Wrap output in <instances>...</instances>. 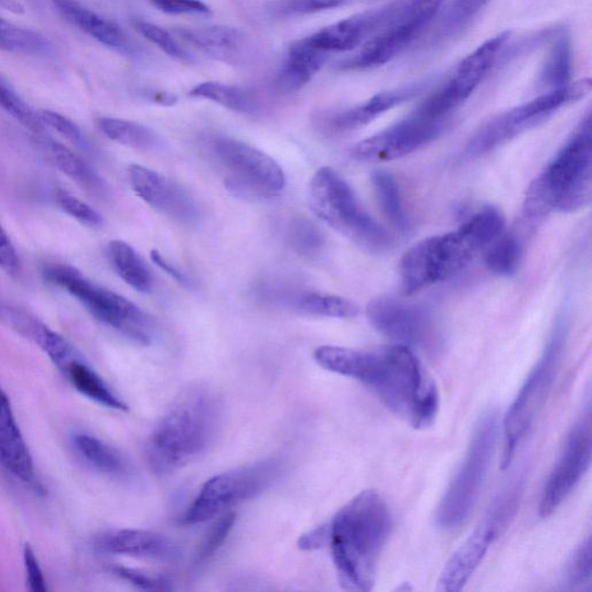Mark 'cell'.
Returning <instances> with one entry per match:
<instances>
[{
    "label": "cell",
    "instance_id": "cell-6",
    "mask_svg": "<svg viewBox=\"0 0 592 592\" xmlns=\"http://www.w3.org/2000/svg\"><path fill=\"white\" fill-rule=\"evenodd\" d=\"M310 204L322 222L354 244L369 251L392 246L390 234L373 219L349 184L333 169L323 168L313 176Z\"/></svg>",
    "mask_w": 592,
    "mask_h": 592
},
{
    "label": "cell",
    "instance_id": "cell-18",
    "mask_svg": "<svg viewBox=\"0 0 592 592\" xmlns=\"http://www.w3.org/2000/svg\"><path fill=\"white\" fill-rule=\"evenodd\" d=\"M401 6L402 2H398L352 15L305 39L327 55L353 51L389 26Z\"/></svg>",
    "mask_w": 592,
    "mask_h": 592
},
{
    "label": "cell",
    "instance_id": "cell-27",
    "mask_svg": "<svg viewBox=\"0 0 592 592\" xmlns=\"http://www.w3.org/2000/svg\"><path fill=\"white\" fill-rule=\"evenodd\" d=\"M61 372L78 392L96 401L97 405L116 411L126 412L129 410L126 402L110 389L99 374L86 364L82 355L67 364Z\"/></svg>",
    "mask_w": 592,
    "mask_h": 592
},
{
    "label": "cell",
    "instance_id": "cell-4",
    "mask_svg": "<svg viewBox=\"0 0 592 592\" xmlns=\"http://www.w3.org/2000/svg\"><path fill=\"white\" fill-rule=\"evenodd\" d=\"M505 227L504 213L486 206L456 230L418 243L400 259L401 290L411 295L455 277L499 238Z\"/></svg>",
    "mask_w": 592,
    "mask_h": 592
},
{
    "label": "cell",
    "instance_id": "cell-29",
    "mask_svg": "<svg viewBox=\"0 0 592 592\" xmlns=\"http://www.w3.org/2000/svg\"><path fill=\"white\" fill-rule=\"evenodd\" d=\"M74 444L79 454L98 471L114 478L131 476V467L125 456L111 445L96 437L77 434Z\"/></svg>",
    "mask_w": 592,
    "mask_h": 592
},
{
    "label": "cell",
    "instance_id": "cell-47",
    "mask_svg": "<svg viewBox=\"0 0 592 592\" xmlns=\"http://www.w3.org/2000/svg\"><path fill=\"white\" fill-rule=\"evenodd\" d=\"M39 116L44 127H49L61 133L63 137L69 140L71 143H74L82 149H86L88 147L83 131L76 123L68 120L67 117L51 110H42L39 112Z\"/></svg>",
    "mask_w": 592,
    "mask_h": 592
},
{
    "label": "cell",
    "instance_id": "cell-37",
    "mask_svg": "<svg viewBox=\"0 0 592 592\" xmlns=\"http://www.w3.org/2000/svg\"><path fill=\"white\" fill-rule=\"evenodd\" d=\"M524 257V244L517 235L505 232L487 249L485 263L497 276L509 277L516 273Z\"/></svg>",
    "mask_w": 592,
    "mask_h": 592
},
{
    "label": "cell",
    "instance_id": "cell-45",
    "mask_svg": "<svg viewBox=\"0 0 592 592\" xmlns=\"http://www.w3.org/2000/svg\"><path fill=\"white\" fill-rule=\"evenodd\" d=\"M110 571L139 589L149 591H170L173 589V580L165 574L150 573L125 566H112Z\"/></svg>",
    "mask_w": 592,
    "mask_h": 592
},
{
    "label": "cell",
    "instance_id": "cell-14",
    "mask_svg": "<svg viewBox=\"0 0 592 592\" xmlns=\"http://www.w3.org/2000/svg\"><path fill=\"white\" fill-rule=\"evenodd\" d=\"M510 32H503L487 40L475 52L466 56L454 69V74L418 109L435 120L449 121L489 74L510 39Z\"/></svg>",
    "mask_w": 592,
    "mask_h": 592
},
{
    "label": "cell",
    "instance_id": "cell-52",
    "mask_svg": "<svg viewBox=\"0 0 592 592\" xmlns=\"http://www.w3.org/2000/svg\"><path fill=\"white\" fill-rule=\"evenodd\" d=\"M345 0H297L292 8L288 10L292 12H315L335 9L342 6Z\"/></svg>",
    "mask_w": 592,
    "mask_h": 592
},
{
    "label": "cell",
    "instance_id": "cell-54",
    "mask_svg": "<svg viewBox=\"0 0 592 592\" xmlns=\"http://www.w3.org/2000/svg\"><path fill=\"white\" fill-rule=\"evenodd\" d=\"M146 96L149 100L161 106H174L177 103V98L172 93L164 92H147Z\"/></svg>",
    "mask_w": 592,
    "mask_h": 592
},
{
    "label": "cell",
    "instance_id": "cell-42",
    "mask_svg": "<svg viewBox=\"0 0 592 592\" xmlns=\"http://www.w3.org/2000/svg\"><path fill=\"white\" fill-rule=\"evenodd\" d=\"M288 238L292 249L302 256L316 255L324 246L323 234L306 218H298L291 223Z\"/></svg>",
    "mask_w": 592,
    "mask_h": 592
},
{
    "label": "cell",
    "instance_id": "cell-19",
    "mask_svg": "<svg viewBox=\"0 0 592 592\" xmlns=\"http://www.w3.org/2000/svg\"><path fill=\"white\" fill-rule=\"evenodd\" d=\"M129 179L136 195L161 215L183 223L198 218L195 200L174 181L139 164L131 165Z\"/></svg>",
    "mask_w": 592,
    "mask_h": 592
},
{
    "label": "cell",
    "instance_id": "cell-49",
    "mask_svg": "<svg viewBox=\"0 0 592 592\" xmlns=\"http://www.w3.org/2000/svg\"><path fill=\"white\" fill-rule=\"evenodd\" d=\"M23 563H25L26 579L30 590L33 592H45L49 590L35 552L29 543L25 549H23Z\"/></svg>",
    "mask_w": 592,
    "mask_h": 592
},
{
    "label": "cell",
    "instance_id": "cell-9",
    "mask_svg": "<svg viewBox=\"0 0 592 592\" xmlns=\"http://www.w3.org/2000/svg\"><path fill=\"white\" fill-rule=\"evenodd\" d=\"M282 462L270 459L220 473L208 480L187 507L180 523L196 526L223 516L228 510L254 499L281 475Z\"/></svg>",
    "mask_w": 592,
    "mask_h": 592
},
{
    "label": "cell",
    "instance_id": "cell-24",
    "mask_svg": "<svg viewBox=\"0 0 592 592\" xmlns=\"http://www.w3.org/2000/svg\"><path fill=\"white\" fill-rule=\"evenodd\" d=\"M0 464L18 480L32 483L35 467L30 448L15 420L11 400L0 387Z\"/></svg>",
    "mask_w": 592,
    "mask_h": 592
},
{
    "label": "cell",
    "instance_id": "cell-28",
    "mask_svg": "<svg viewBox=\"0 0 592 592\" xmlns=\"http://www.w3.org/2000/svg\"><path fill=\"white\" fill-rule=\"evenodd\" d=\"M0 324L37 345L46 355L53 353L63 338L32 314L0 301Z\"/></svg>",
    "mask_w": 592,
    "mask_h": 592
},
{
    "label": "cell",
    "instance_id": "cell-31",
    "mask_svg": "<svg viewBox=\"0 0 592 592\" xmlns=\"http://www.w3.org/2000/svg\"><path fill=\"white\" fill-rule=\"evenodd\" d=\"M44 147L57 169L85 187L87 192L97 195H104L107 192V185L101 176L73 151L54 140H44Z\"/></svg>",
    "mask_w": 592,
    "mask_h": 592
},
{
    "label": "cell",
    "instance_id": "cell-13",
    "mask_svg": "<svg viewBox=\"0 0 592 592\" xmlns=\"http://www.w3.org/2000/svg\"><path fill=\"white\" fill-rule=\"evenodd\" d=\"M215 152L225 172L226 187L243 198H269L287 186V176L268 154L232 138H219Z\"/></svg>",
    "mask_w": 592,
    "mask_h": 592
},
{
    "label": "cell",
    "instance_id": "cell-30",
    "mask_svg": "<svg viewBox=\"0 0 592 592\" xmlns=\"http://www.w3.org/2000/svg\"><path fill=\"white\" fill-rule=\"evenodd\" d=\"M108 255L116 273L129 287L140 293H149L153 287V277L144 259L127 243L115 240L109 244Z\"/></svg>",
    "mask_w": 592,
    "mask_h": 592
},
{
    "label": "cell",
    "instance_id": "cell-1",
    "mask_svg": "<svg viewBox=\"0 0 592 592\" xmlns=\"http://www.w3.org/2000/svg\"><path fill=\"white\" fill-rule=\"evenodd\" d=\"M314 358L325 370L366 386L413 429H428L435 421L440 408L437 385L410 347L397 344L363 351L325 345L315 349Z\"/></svg>",
    "mask_w": 592,
    "mask_h": 592
},
{
    "label": "cell",
    "instance_id": "cell-33",
    "mask_svg": "<svg viewBox=\"0 0 592 592\" xmlns=\"http://www.w3.org/2000/svg\"><path fill=\"white\" fill-rule=\"evenodd\" d=\"M573 71V46L571 37L561 34L555 39L551 50L541 66L538 83L542 87L557 89L571 84Z\"/></svg>",
    "mask_w": 592,
    "mask_h": 592
},
{
    "label": "cell",
    "instance_id": "cell-25",
    "mask_svg": "<svg viewBox=\"0 0 592 592\" xmlns=\"http://www.w3.org/2000/svg\"><path fill=\"white\" fill-rule=\"evenodd\" d=\"M326 60L327 54L316 50L305 37L293 42L277 76L278 89L283 93L301 89L317 75Z\"/></svg>",
    "mask_w": 592,
    "mask_h": 592
},
{
    "label": "cell",
    "instance_id": "cell-23",
    "mask_svg": "<svg viewBox=\"0 0 592 592\" xmlns=\"http://www.w3.org/2000/svg\"><path fill=\"white\" fill-rule=\"evenodd\" d=\"M52 2L69 23L107 49L125 56L138 54L137 44L116 22L94 12L80 0H52Z\"/></svg>",
    "mask_w": 592,
    "mask_h": 592
},
{
    "label": "cell",
    "instance_id": "cell-51",
    "mask_svg": "<svg viewBox=\"0 0 592 592\" xmlns=\"http://www.w3.org/2000/svg\"><path fill=\"white\" fill-rule=\"evenodd\" d=\"M299 548L303 551H315L326 547L327 545V527L326 524L313 529L310 532L302 535L299 539Z\"/></svg>",
    "mask_w": 592,
    "mask_h": 592
},
{
    "label": "cell",
    "instance_id": "cell-50",
    "mask_svg": "<svg viewBox=\"0 0 592 592\" xmlns=\"http://www.w3.org/2000/svg\"><path fill=\"white\" fill-rule=\"evenodd\" d=\"M0 268L9 275H17L20 270L18 252L2 225H0Z\"/></svg>",
    "mask_w": 592,
    "mask_h": 592
},
{
    "label": "cell",
    "instance_id": "cell-11",
    "mask_svg": "<svg viewBox=\"0 0 592 592\" xmlns=\"http://www.w3.org/2000/svg\"><path fill=\"white\" fill-rule=\"evenodd\" d=\"M591 89V80L582 79L543 93L529 103L494 116L473 134L466 147V154L476 158L506 144L515 137L547 121L564 106L584 99Z\"/></svg>",
    "mask_w": 592,
    "mask_h": 592
},
{
    "label": "cell",
    "instance_id": "cell-40",
    "mask_svg": "<svg viewBox=\"0 0 592 592\" xmlns=\"http://www.w3.org/2000/svg\"><path fill=\"white\" fill-rule=\"evenodd\" d=\"M592 583V545L588 537L577 549L564 570L566 589L589 591Z\"/></svg>",
    "mask_w": 592,
    "mask_h": 592
},
{
    "label": "cell",
    "instance_id": "cell-39",
    "mask_svg": "<svg viewBox=\"0 0 592 592\" xmlns=\"http://www.w3.org/2000/svg\"><path fill=\"white\" fill-rule=\"evenodd\" d=\"M488 3L489 0H453L442 17L439 39L446 40L461 33Z\"/></svg>",
    "mask_w": 592,
    "mask_h": 592
},
{
    "label": "cell",
    "instance_id": "cell-16",
    "mask_svg": "<svg viewBox=\"0 0 592 592\" xmlns=\"http://www.w3.org/2000/svg\"><path fill=\"white\" fill-rule=\"evenodd\" d=\"M446 121L435 120L416 109L395 126L369 137L352 150L355 159L388 162L405 158L438 138Z\"/></svg>",
    "mask_w": 592,
    "mask_h": 592
},
{
    "label": "cell",
    "instance_id": "cell-15",
    "mask_svg": "<svg viewBox=\"0 0 592 592\" xmlns=\"http://www.w3.org/2000/svg\"><path fill=\"white\" fill-rule=\"evenodd\" d=\"M592 432L591 413H586L568 433L560 456L541 493L539 514L551 516L575 489L591 464Z\"/></svg>",
    "mask_w": 592,
    "mask_h": 592
},
{
    "label": "cell",
    "instance_id": "cell-32",
    "mask_svg": "<svg viewBox=\"0 0 592 592\" xmlns=\"http://www.w3.org/2000/svg\"><path fill=\"white\" fill-rule=\"evenodd\" d=\"M189 96L212 101L241 114H256L260 109L259 100L254 93L239 86L222 83H203L189 92Z\"/></svg>",
    "mask_w": 592,
    "mask_h": 592
},
{
    "label": "cell",
    "instance_id": "cell-5",
    "mask_svg": "<svg viewBox=\"0 0 592 592\" xmlns=\"http://www.w3.org/2000/svg\"><path fill=\"white\" fill-rule=\"evenodd\" d=\"M591 195L592 122L588 114L529 186L525 215L539 219L552 212H575L589 205Z\"/></svg>",
    "mask_w": 592,
    "mask_h": 592
},
{
    "label": "cell",
    "instance_id": "cell-7",
    "mask_svg": "<svg viewBox=\"0 0 592 592\" xmlns=\"http://www.w3.org/2000/svg\"><path fill=\"white\" fill-rule=\"evenodd\" d=\"M43 278L76 298L101 323L141 346L153 342L154 329L149 316L125 297L106 290L66 265L44 267Z\"/></svg>",
    "mask_w": 592,
    "mask_h": 592
},
{
    "label": "cell",
    "instance_id": "cell-41",
    "mask_svg": "<svg viewBox=\"0 0 592 592\" xmlns=\"http://www.w3.org/2000/svg\"><path fill=\"white\" fill-rule=\"evenodd\" d=\"M0 108L36 134L42 133L45 129L39 112H35L23 101L2 77H0Z\"/></svg>",
    "mask_w": 592,
    "mask_h": 592
},
{
    "label": "cell",
    "instance_id": "cell-43",
    "mask_svg": "<svg viewBox=\"0 0 592 592\" xmlns=\"http://www.w3.org/2000/svg\"><path fill=\"white\" fill-rule=\"evenodd\" d=\"M136 30L151 43L155 44L164 54L181 62L191 63L193 57L182 49L179 41L169 32L148 21H136Z\"/></svg>",
    "mask_w": 592,
    "mask_h": 592
},
{
    "label": "cell",
    "instance_id": "cell-44",
    "mask_svg": "<svg viewBox=\"0 0 592 592\" xmlns=\"http://www.w3.org/2000/svg\"><path fill=\"white\" fill-rule=\"evenodd\" d=\"M235 523L236 515L234 513H226L219 517L218 523L213 525L201 543V548L196 555V566L205 563L217 553L233 530Z\"/></svg>",
    "mask_w": 592,
    "mask_h": 592
},
{
    "label": "cell",
    "instance_id": "cell-26",
    "mask_svg": "<svg viewBox=\"0 0 592 592\" xmlns=\"http://www.w3.org/2000/svg\"><path fill=\"white\" fill-rule=\"evenodd\" d=\"M443 2L444 0H405L394 21L384 30L385 34L401 51H406L430 25Z\"/></svg>",
    "mask_w": 592,
    "mask_h": 592
},
{
    "label": "cell",
    "instance_id": "cell-21",
    "mask_svg": "<svg viewBox=\"0 0 592 592\" xmlns=\"http://www.w3.org/2000/svg\"><path fill=\"white\" fill-rule=\"evenodd\" d=\"M97 549L107 555L148 559L161 562H175L181 557L179 545L162 534L121 529L98 537Z\"/></svg>",
    "mask_w": 592,
    "mask_h": 592
},
{
    "label": "cell",
    "instance_id": "cell-20",
    "mask_svg": "<svg viewBox=\"0 0 592 592\" xmlns=\"http://www.w3.org/2000/svg\"><path fill=\"white\" fill-rule=\"evenodd\" d=\"M430 79H422L409 85L376 94L368 101L343 110L324 112L319 118V127L330 133L338 134L358 130L385 112L406 104L431 86Z\"/></svg>",
    "mask_w": 592,
    "mask_h": 592
},
{
    "label": "cell",
    "instance_id": "cell-53",
    "mask_svg": "<svg viewBox=\"0 0 592 592\" xmlns=\"http://www.w3.org/2000/svg\"><path fill=\"white\" fill-rule=\"evenodd\" d=\"M151 259L153 260L157 267H159L164 272H168L179 283H181V286L192 287V281L189 280V278L183 272H181L177 268H175L172 263H170L169 260L165 259L159 251L152 250Z\"/></svg>",
    "mask_w": 592,
    "mask_h": 592
},
{
    "label": "cell",
    "instance_id": "cell-17",
    "mask_svg": "<svg viewBox=\"0 0 592 592\" xmlns=\"http://www.w3.org/2000/svg\"><path fill=\"white\" fill-rule=\"evenodd\" d=\"M373 327L399 345L432 349L438 333L431 317L421 308L389 297L369 301L366 310Z\"/></svg>",
    "mask_w": 592,
    "mask_h": 592
},
{
    "label": "cell",
    "instance_id": "cell-46",
    "mask_svg": "<svg viewBox=\"0 0 592 592\" xmlns=\"http://www.w3.org/2000/svg\"><path fill=\"white\" fill-rule=\"evenodd\" d=\"M57 203L69 217H73L84 225L90 227L103 225L104 220L100 213L74 195L60 192L57 194Z\"/></svg>",
    "mask_w": 592,
    "mask_h": 592
},
{
    "label": "cell",
    "instance_id": "cell-3",
    "mask_svg": "<svg viewBox=\"0 0 592 592\" xmlns=\"http://www.w3.org/2000/svg\"><path fill=\"white\" fill-rule=\"evenodd\" d=\"M218 395L204 385L183 389L159 419L148 442V458L159 475L198 461L215 443L222 426Z\"/></svg>",
    "mask_w": 592,
    "mask_h": 592
},
{
    "label": "cell",
    "instance_id": "cell-2",
    "mask_svg": "<svg viewBox=\"0 0 592 592\" xmlns=\"http://www.w3.org/2000/svg\"><path fill=\"white\" fill-rule=\"evenodd\" d=\"M326 527V547L333 555L342 588L370 591L392 529L391 512L384 497L374 489L362 492Z\"/></svg>",
    "mask_w": 592,
    "mask_h": 592
},
{
    "label": "cell",
    "instance_id": "cell-10",
    "mask_svg": "<svg viewBox=\"0 0 592 592\" xmlns=\"http://www.w3.org/2000/svg\"><path fill=\"white\" fill-rule=\"evenodd\" d=\"M568 337V323L560 319L541 357L519 390L504 421L503 469L510 465L516 449L529 432L555 384Z\"/></svg>",
    "mask_w": 592,
    "mask_h": 592
},
{
    "label": "cell",
    "instance_id": "cell-22",
    "mask_svg": "<svg viewBox=\"0 0 592 592\" xmlns=\"http://www.w3.org/2000/svg\"><path fill=\"white\" fill-rule=\"evenodd\" d=\"M174 33L202 54L230 65L246 63L252 45L246 33L228 26L176 29Z\"/></svg>",
    "mask_w": 592,
    "mask_h": 592
},
{
    "label": "cell",
    "instance_id": "cell-48",
    "mask_svg": "<svg viewBox=\"0 0 592 592\" xmlns=\"http://www.w3.org/2000/svg\"><path fill=\"white\" fill-rule=\"evenodd\" d=\"M158 10L174 15H208L209 8L201 0H148Z\"/></svg>",
    "mask_w": 592,
    "mask_h": 592
},
{
    "label": "cell",
    "instance_id": "cell-34",
    "mask_svg": "<svg viewBox=\"0 0 592 592\" xmlns=\"http://www.w3.org/2000/svg\"><path fill=\"white\" fill-rule=\"evenodd\" d=\"M0 51L41 56L51 54L53 44L41 33L0 18Z\"/></svg>",
    "mask_w": 592,
    "mask_h": 592
},
{
    "label": "cell",
    "instance_id": "cell-35",
    "mask_svg": "<svg viewBox=\"0 0 592 592\" xmlns=\"http://www.w3.org/2000/svg\"><path fill=\"white\" fill-rule=\"evenodd\" d=\"M372 183L378 204L390 225L399 233L409 232L410 222L395 177L386 171H375Z\"/></svg>",
    "mask_w": 592,
    "mask_h": 592
},
{
    "label": "cell",
    "instance_id": "cell-12",
    "mask_svg": "<svg viewBox=\"0 0 592 592\" xmlns=\"http://www.w3.org/2000/svg\"><path fill=\"white\" fill-rule=\"evenodd\" d=\"M523 492L520 482L508 485L488 509L483 523L461 545L443 568L438 590L442 592L461 591L487 555L493 541L509 525Z\"/></svg>",
    "mask_w": 592,
    "mask_h": 592
},
{
    "label": "cell",
    "instance_id": "cell-36",
    "mask_svg": "<svg viewBox=\"0 0 592 592\" xmlns=\"http://www.w3.org/2000/svg\"><path fill=\"white\" fill-rule=\"evenodd\" d=\"M101 131L116 143L141 151L154 150L160 144L158 134L150 128L121 118L104 117Z\"/></svg>",
    "mask_w": 592,
    "mask_h": 592
},
{
    "label": "cell",
    "instance_id": "cell-8",
    "mask_svg": "<svg viewBox=\"0 0 592 592\" xmlns=\"http://www.w3.org/2000/svg\"><path fill=\"white\" fill-rule=\"evenodd\" d=\"M499 417L488 411L472 435L464 461L437 509V525L444 530L463 526L476 507L495 452Z\"/></svg>",
    "mask_w": 592,
    "mask_h": 592
},
{
    "label": "cell",
    "instance_id": "cell-38",
    "mask_svg": "<svg viewBox=\"0 0 592 592\" xmlns=\"http://www.w3.org/2000/svg\"><path fill=\"white\" fill-rule=\"evenodd\" d=\"M299 312L320 317L352 319L359 314V306L337 295L304 293L295 300Z\"/></svg>",
    "mask_w": 592,
    "mask_h": 592
}]
</instances>
